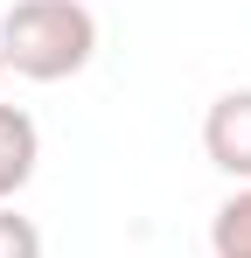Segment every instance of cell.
Returning a JSON list of instances; mask_svg holds the SVG:
<instances>
[{"mask_svg": "<svg viewBox=\"0 0 251 258\" xmlns=\"http://www.w3.org/2000/svg\"><path fill=\"white\" fill-rule=\"evenodd\" d=\"M98 56V14L84 0H14L0 21V63L28 84H63Z\"/></svg>", "mask_w": 251, "mask_h": 258, "instance_id": "1", "label": "cell"}, {"mask_svg": "<svg viewBox=\"0 0 251 258\" xmlns=\"http://www.w3.org/2000/svg\"><path fill=\"white\" fill-rule=\"evenodd\" d=\"M203 154L209 168H223L230 181L251 188V91H223L203 112Z\"/></svg>", "mask_w": 251, "mask_h": 258, "instance_id": "2", "label": "cell"}, {"mask_svg": "<svg viewBox=\"0 0 251 258\" xmlns=\"http://www.w3.org/2000/svg\"><path fill=\"white\" fill-rule=\"evenodd\" d=\"M35 161H42V133L21 105H0V203L21 196L35 181Z\"/></svg>", "mask_w": 251, "mask_h": 258, "instance_id": "3", "label": "cell"}, {"mask_svg": "<svg viewBox=\"0 0 251 258\" xmlns=\"http://www.w3.org/2000/svg\"><path fill=\"white\" fill-rule=\"evenodd\" d=\"M209 251L216 258H251V188H237L223 210L209 216Z\"/></svg>", "mask_w": 251, "mask_h": 258, "instance_id": "4", "label": "cell"}, {"mask_svg": "<svg viewBox=\"0 0 251 258\" xmlns=\"http://www.w3.org/2000/svg\"><path fill=\"white\" fill-rule=\"evenodd\" d=\"M0 258H42V230L0 203Z\"/></svg>", "mask_w": 251, "mask_h": 258, "instance_id": "5", "label": "cell"}, {"mask_svg": "<svg viewBox=\"0 0 251 258\" xmlns=\"http://www.w3.org/2000/svg\"><path fill=\"white\" fill-rule=\"evenodd\" d=\"M0 77H7V63H0Z\"/></svg>", "mask_w": 251, "mask_h": 258, "instance_id": "6", "label": "cell"}]
</instances>
